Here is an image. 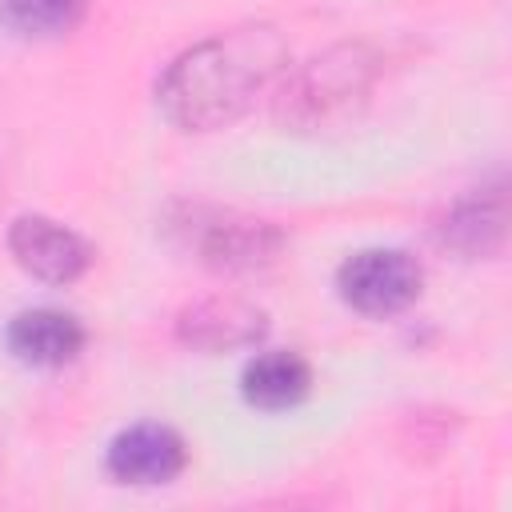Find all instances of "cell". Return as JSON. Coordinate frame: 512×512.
I'll return each instance as SVG.
<instances>
[{
  "instance_id": "obj_7",
  "label": "cell",
  "mask_w": 512,
  "mask_h": 512,
  "mask_svg": "<svg viewBox=\"0 0 512 512\" xmlns=\"http://www.w3.org/2000/svg\"><path fill=\"white\" fill-rule=\"evenodd\" d=\"M8 348L32 368H60L80 356L84 324L60 308H28L8 324Z\"/></svg>"
},
{
  "instance_id": "obj_6",
  "label": "cell",
  "mask_w": 512,
  "mask_h": 512,
  "mask_svg": "<svg viewBox=\"0 0 512 512\" xmlns=\"http://www.w3.org/2000/svg\"><path fill=\"white\" fill-rule=\"evenodd\" d=\"M196 252L208 268L220 272H252L276 260L280 232L268 220H248L232 212H216L212 220H196Z\"/></svg>"
},
{
  "instance_id": "obj_10",
  "label": "cell",
  "mask_w": 512,
  "mask_h": 512,
  "mask_svg": "<svg viewBox=\"0 0 512 512\" xmlns=\"http://www.w3.org/2000/svg\"><path fill=\"white\" fill-rule=\"evenodd\" d=\"M504 196H476L452 208V216L440 224V240L464 256H488L504 244Z\"/></svg>"
},
{
  "instance_id": "obj_11",
  "label": "cell",
  "mask_w": 512,
  "mask_h": 512,
  "mask_svg": "<svg viewBox=\"0 0 512 512\" xmlns=\"http://www.w3.org/2000/svg\"><path fill=\"white\" fill-rule=\"evenodd\" d=\"M88 0H0V24L16 36L48 40L80 24Z\"/></svg>"
},
{
  "instance_id": "obj_9",
  "label": "cell",
  "mask_w": 512,
  "mask_h": 512,
  "mask_svg": "<svg viewBox=\"0 0 512 512\" xmlns=\"http://www.w3.org/2000/svg\"><path fill=\"white\" fill-rule=\"evenodd\" d=\"M312 388V368L296 352H260L244 364L240 392L260 412H284L300 404Z\"/></svg>"
},
{
  "instance_id": "obj_5",
  "label": "cell",
  "mask_w": 512,
  "mask_h": 512,
  "mask_svg": "<svg viewBox=\"0 0 512 512\" xmlns=\"http://www.w3.org/2000/svg\"><path fill=\"white\" fill-rule=\"evenodd\" d=\"M188 464L184 440L168 424H132L108 444V472L120 484L156 488L172 484Z\"/></svg>"
},
{
  "instance_id": "obj_2",
  "label": "cell",
  "mask_w": 512,
  "mask_h": 512,
  "mask_svg": "<svg viewBox=\"0 0 512 512\" xmlns=\"http://www.w3.org/2000/svg\"><path fill=\"white\" fill-rule=\"evenodd\" d=\"M372 60L364 48H336L328 56H316L280 96V116L300 128H324L336 116L352 112V100L368 92Z\"/></svg>"
},
{
  "instance_id": "obj_4",
  "label": "cell",
  "mask_w": 512,
  "mask_h": 512,
  "mask_svg": "<svg viewBox=\"0 0 512 512\" xmlns=\"http://www.w3.org/2000/svg\"><path fill=\"white\" fill-rule=\"evenodd\" d=\"M8 248H12V260L44 284H72L84 276L92 260L88 244L72 228L48 216H16L8 228Z\"/></svg>"
},
{
  "instance_id": "obj_8",
  "label": "cell",
  "mask_w": 512,
  "mask_h": 512,
  "mask_svg": "<svg viewBox=\"0 0 512 512\" xmlns=\"http://www.w3.org/2000/svg\"><path fill=\"white\" fill-rule=\"evenodd\" d=\"M264 312L248 308L240 300H204L192 304L180 316V340L204 352H224V348H244L264 336Z\"/></svg>"
},
{
  "instance_id": "obj_3",
  "label": "cell",
  "mask_w": 512,
  "mask_h": 512,
  "mask_svg": "<svg viewBox=\"0 0 512 512\" xmlns=\"http://www.w3.org/2000/svg\"><path fill=\"white\" fill-rule=\"evenodd\" d=\"M424 272L400 248H364L336 272L340 300L364 316H396L420 296Z\"/></svg>"
},
{
  "instance_id": "obj_1",
  "label": "cell",
  "mask_w": 512,
  "mask_h": 512,
  "mask_svg": "<svg viewBox=\"0 0 512 512\" xmlns=\"http://www.w3.org/2000/svg\"><path fill=\"white\" fill-rule=\"evenodd\" d=\"M284 64H288V48L276 28L252 24V28L220 32L164 68L156 84V100L176 128L212 132L236 120Z\"/></svg>"
}]
</instances>
